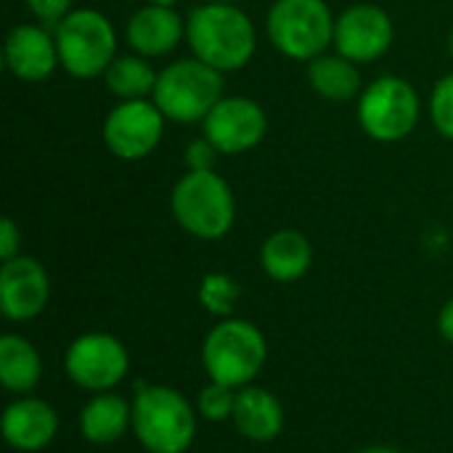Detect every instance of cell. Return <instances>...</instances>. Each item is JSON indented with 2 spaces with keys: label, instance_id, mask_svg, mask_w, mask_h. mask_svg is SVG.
<instances>
[{
  "label": "cell",
  "instance_id": "20",
  "mask_svg": "<svg viewBox=\"0 0 453 453\" xmlns=\"http://www.w3.org/2000/svg\"><path fill=\"white\" fill-rule=\"evenodd\" d=\"M133 430V403L117 393H96L80 411V433L88 443L109 446Z\"/></svg>",
  "mask_w": 453,
  "mask_h": 453
},
{
  "label": "cell",
  "instance_id": "26",
  "mask_svg": "<svg viewBox=\"0 0 453 453\" xmlns=\"http://www.w3.org/2000/svg\"><path fill=\"white\" fill-rule=\"evenodd\" d=\"M220 157H223V154H220L204 135L191 138V141L183 146V167H186V170H196V173H202V170H215V165H218Z\"/></svg>",
  "mask_w": 453,
  "mask_h": 453
},
{
  "label": "cell",
  "instance_id": "5",
  "mask_svg": "<svg viewBox=\"0 0 453 453\" xmlns=\"http://www.w3.org/2000/svg\"><path fill=\"white\" fill-rule=\"evenodd\" d=\"M337 13L326 0H273L265 13V37L289 61L308 64L334 42Z\"/></svg>",
  "mask_w": 453,
  "mask_h": 453
},
{
  "label": "cell",
  "instance_id": "25",
  "mask_svg": "<svg viewBox=\"0 0 453 453\" xmlns=\"http://www.w3.org/2000/svg\"><path fill=\"white\" fill-rule=\"evenodd\" d=\"M236 393L234 388L210 382L207 388H202L199 398H196V411L202 419L207 422H226L234 417V406H236Z\"/></svg>",
  "mask_w": 453,
  "mask_h": 453
},
{
  "label": "cell",
  "instance_id": "15",
  "mask_svg": "<svg viewBox=\"0 0 453 453\" xmlns=\"http://www.w3.org/2000/svg\"><path fill=\"white\" fill-rule=\"evenodd\" d=\"M125 42L133 53L146 58L170 56L180 42H186V16L175 8L143 3L125 21Z\"/></svg>",
  "mask_w": 453,
  "mask_h": 453
},
{
  "label": "cell",
  "instance_id": "18",
  "mask_svg": "<svg viewBox=\"0 0 453 453\" xmlns=\"http://www.w3.org/2000/svg\"><path fill=\"white\" fill-rule=\"evenodd\" d=\"M260 265L271 281L292 284L303 279L313 265V244L297 228L273 231L260 247Z\"/></svg>",
  "mask_w": 453,
  "mask_h": 453
},
{
  "label": "cell",
  "instance_id": "29",
  "mask_svg": "<svg viewBox=\"0 0 453 453\" xmlns=\"http://www.w3.org/2000/svg\"><path fill=\"white\" fill-rule=\"evenodd\" d=\"M438 332H441V337L446 342L453 345V297L441 308V313H438Z\"/></svg>",
  "mask_w": 453,
  "mask_h": 453
},
{
  "label": "cell",
  "instance_id": "16",
  "mask_svg": "<svg viewBox=\"0 0 453 453\" xmlns=\"http://www.w3.org/2000/svg\"><path fill=\"white\" fill-rule=\"evenodd\" d=\"M3 441L21 453L42 451L58 433V414L35 395H19L3 411Z\"/></svg>",
  "mask_w": 453,
  "mask_h": 453
},
{
  "label": "cell",
  "instance_id": "10",
  "mask_svg": "<svg viewBox=\"0 0 453 453\" xmlns=\"http://www.w3.org/2000/svg\"><path fill=\"white\" fill-rule=\"evenodd\" d=\"M64 369L80 390L96 395V393H109L127 377L130 356L127 348L114 334L88 332L69 345Z\"/></svg>",
  "mask_w": 453,
  "mask_h": 453
},
{
  "label": "cell",
  "instance_id": "24",
  "mask_svg": "<svg viewBox=\"0 0 453 453\" xmlns=\"http://www.w3.org/2000/svg\"><path fill=\"white\" fill-rule=\"evenodd\" d=\"M427 114H430L435 133L443 135L446 141H453V72L443 74L433 85L430 101H427Z\"/></svg>",
  "mask_w": 453,
  "mask_h": 453
},
{
  "label": "cell",
  "instance_id": "32",
  "mask_svg": "<svg viewBox=\"0 0 453 453\" xmlns=\"http://www.w3.org/2000/svg\"><path fill=\"white\" fill-rule=\"evenodd\" d=\"M449 56H451V61H453V29H451V35H449Z\"/></svg>",
  "mask_w": 453,
  "mask_h": 453
},
{
  "label": "cell",
  "instance_id": "6",
  "mask_svg": "<svg viewBox=\"0 0 453 453\" xmlns=\"http://www.w3.org/2000/svg\"><path fill=\"white\" fill-rule=\"evenodd\" d=\"M61 69L74 80L104 77L117 56V29L98 8H74L53 27Z\"/></svg>",
  "mask_w": 453,
  "mask_h": 453
},
{
  "label": "cell",
  "instance_id": "2",
  "mask_svg": "<svg viewBox=\"0 0 453 453\" xmlns=\"http://www.w3.org/2000/svg\"><path fill=\"white\" fill-rule=\"evenodd\" d=\"M175 223L194 239H226L236 223V199L218 170H186L170 191Z\"/></svg>",
  "mask_w": 453,
  "mask_h": 453
},
{
  "label": "cell",
  "instance_id": "27",
  "mask_svg": "<svg viewBox=\"0 0 453 453\" xmlns=\"http://www.w3.org/2000/svg\"><path fill=\"white\" fill-rule=\"evenodd\" d=\"M24 5L37 24L50 29L74 11V0H24Z\"/></svg>",
  "mask_w": 453,
  "mask_h": 453
},
{
  "label": "cell",
  "instance_id": "30",
  "mask_svg": "<svg viewBox=\"0 0 453 453\" xmlns=\"http://www.w3.org/2000/svg\"><path fill=\"white\" fill-rule=\"evenodd\" d=\"M358 453H403L401 449H393V446H369V449H364V451Z\"/></svg>",
  "mask_w": 453,
  "mask_h": 453
},
{
  "label": "cell",
  "instance_id": "17",
  "mask_svg": "<svg viewBox=\"0 0 453 453\" xmlns=\"http://www.w3.org/2000/svg\"><path fill=\"white\" fill-rule=\"evenodd\" d=\"M231 422L242 438L252 443H271L284 430V406L265 388L247 385L236 393Z\"/></svg>",
  "mask_w": 453,
  "mask_h": 453
},
{
  "label": "cell",
  "instance_id": "28",
  "mask_svg": "<svg viewBox=\"0 0 453 453\" xmlns=\"http://www.w3.org/2000/svg\"><path fill=\"white\" fill-rule=\"evenodd\" d=\"M16 255H21V228L11 218H3V223H0V260H11Z\"/></svg>",
  "mask_w": 453,
  "mask_h": 453
},
{
  "label": "cell",
  "instance_id": "11",
  "mask_svg": "<svg viewBox=\"0 0 453 453\" xmlns=\"http://www.w3.org/2000/svg\"><path fill=\"white\" fill-rule=\"evenodd\" d=\"M268 133V114L260 101L250 96H223L202 122V135L223 154L242 157L263 143Z\"/></svg>",
  "mask_w": 453,
  "mask_h": 453
},
{
  "label": "cell",
  "instance_id": "3",
  "mask_svg": "<svg viewBox=\"0 0 453 453\" xmlns=\"http://www.w3.org/2000/svg\"><path fill=\"white\" fill-rule=\"evenodd\" d=\"M268 358L263 332L247 319H223L202 342V366L210 382L242 390L257 380Z\"/></svg>",
  "mask_w": 453,
  "mask_h": 453
},
{
  "label": "cell",
  "instance_id": "23",
  "mask_svg": "<svg viewBox=\"0 0 453 453\" xmlns=\"http://www.w3.org/2000/svg\"><path fill=\"white\" fill-rule=\"evenodd\" d=\"M239 284L228 273H207L199 284V303L207 313L231 319L234 305L239 303Z\"/></svg>",
  "mask_w": 453,
  "mask_h": 453
},
{
  "label": "cell",
  "instance_id": "21",
  "mask_svg": "<svg viewBox=\"0 0 453 453\" xmlns=\"http://www.w3.org/2000/svg\"><path fill=\"white\" fill-rule=\"evenodd\" d=\"M42 380V358L21 334L0 337V382L13 395L32 393Z\"/></svg>",
  "mask_w": 453,
  "mask_h": 453
},
{
  "label": "cell",
  "instance_id": "33",
  "mask_svg": "<svg viewBox=\"0 0 453 453\" xmlns=\"http://www.w3.org/2000/svg\"><path fill=\"white\" fill-rule=\"evenodd\" d=\"M207 3H239V0H207Z\"/></svg>",
  "mask_w": 453,
  "mask_h": 453
},
{
  "label": "cell",
  "instance_id": "31",
  "mask_svg": "<svg viewBox=\"0 0 453 453\" xmlns=\"http://www.w3.org/2000/svg\"><path fill=\"white\" fill-rule=\"evenodd\" d=\"M146 3H151V5H165V8H175V5H178V0H146Z\"/></svg>",
  "mask_w": 453,
  "mask_h": 453
},
{
  "label": "cell",
  "instance_id": "13",
  "mask_svg": "<svg viewBox=\"0 0 453 453\" xmlns=\"http://www.w3.org/2000/svg\"><path fill=\"white\" fill-rule=\"evenodd\" d=\"M50 297V279L45 265L32 255H16L0 265V313L24 324L37 319Z\"/></svg>",
  "mask_w": 453,
  "mask_h": 453
},
{
  "label": "cell",
  "instance_id": "12",
  "mask_svg": "<svg viewBox=\"0 0 453 453\" xmlns=\"http://www.w3.org/2000/svg\"><path fill=\"white\" fill-rule=\"evenodd\" d=\"M395 40L393 16L377 3H353L337 13L332 48L358 66L380 61Z\"/></svg>",
  "mask_w": 453,
  "mask_h": 453
},
{
  "label": "cell",
  "instance_id": "9",
  "mask_svg": "<svg viewBox=\"0 0 453 453\" xmlns=\"http://www.w3.org/2000/svg\"><path fill=\"white\" fill-rule=\"evenodd\" d=\"M167 117L151 98L141 101H117L101 125L104 146L111 157L122 162H141L157 151L165 135Z\"/></svg>",
  "mask_w": 453,
  "mask_h": 453
},
{
  "label": "cell",
  "instance_id": "7",
  "mask_svg": "<svg viewBox=\"0 0 453 453\" xmlns=\"http://www.w3.org/2000/svg\"><path fill=\"white\" fill-rule=\"evenodd\" d=\"M223 96H226L223 74L207 66L204 61L188 56V58H175L159 69L151 101L159 106L167 122L202 125Z\"/></svg>",
  "mask_w": 453,
  "mask_h": 453
},
{
  "label": "cell",
  "instance_id": "4",
  "mask_svg": "<svg viewBox=\"0 0 453 453\" xmlns=\"http://www.w3.org/2000/svg\"><path fill=\"white\" fill-rule=\"evenodd\" d=\"M133 435L149 453H186L196 435V411L175 388H141L133 398Z\"/></svg>",
  "mask_w": 453,
  "mask_h": 453
},
{
  "label": "cell",
  "instance_id": "8",
  "mask_svg": "<svg viewBox=\"0 0 453 453\" xmlns=\"http://www.w3.org/2000/svg\"><path fill=\"white\" fill-rule=\"evenodd\" d=\"M356 117L372 141L398 143L417 130L422 119V98L406 77L380 74L364 85L356 101Z\"/></svg>",
  "mask_w": 453,
  "mask_h": 453
},
{
  "label": "cell",
  "instance_id": "19",
  "mask_svg": "<svg viewBox=\"0 0 453 453\" xmlns=\"http://www.w3.org/2000/svg\"><path fill=\"white\" fill-rule=\"evenodd\" d=\"M305 80L316 96H321L324 101H332V104L358 101V96L364 90L361 66L337 50H332V53L326 50V53L316 56L313 61H308Z\"/></svg>",
  "mask_w": 453,
  "mask_h": 453
},
{
  "label": "cell",
  "instance_id": "22",
  "mask_svg": "<svg viewBox=\"0 0 453 453\" xmlns=\"http://www.w3.org/2000/svg\"><path fill=\"white\" fill-rule=\"evenodd\" d=\"M159 72L151 66V58L141 53H117L109 69L104 72V85L117 101H141L151 98Z\"/></svg>",
  "mask_w": 453,
  "mask_h": 453
},
{
  "label": "cell",
  "instance_id": "14",
  "mask_svg": "<svg viewBox=\"0 0 453 453\" xmlns=\"http://www.w3.org/2000/svg\"><path fill=\"white\" fill-rule=\"evenodd\" d=\"M3 64L19 82H45L61 66L53 29L37 21L11 27L3 42Z\"/></svg>",
  "mask_w": 453,
  "mask_h": 453
},
{
  "label": "cell",
  "instance_id": "1",
  "mask_svg": "<svg viewBox=\"0 0 453 453\" xmlns=\"http://www.w3.org/2000/svg\"><path fill=\"white\" fill-rule=\"evenodd\" d=\"M186 45L191 56L220 74L244 69L257 53V29L239 3L202 0L186 13Z\"/></svg>",
  "mask_w": 453,
  "mask_h": 453
}]
</instances>
